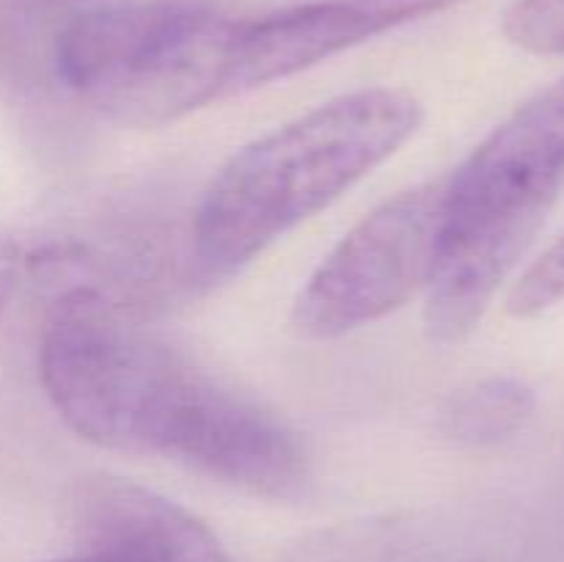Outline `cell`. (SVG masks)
I'll use <instances>...</instances> for the list:
<instances>
[{
  "label": "cell",
  "mask_w": 564,
  "mask_h": 562,
  "mask_svg": "<svg viewBox=\"0 0 564 562\" xmlns=\"http://www.w3.org/2000/svg\"><path fill=\"white\" fill-rule=\"evenodd\" d=\"M39 378L66 428L99 450L154 455L242 490L301 499L312 461L295 430L132 323L94 287L44 317Z\"/></svg>",
  "instance_id": "1"
},
{
  "label": "cell",
  "mask_w": 564,
  "mask_h": 562,
  "mask_svg": "<svg viewBox=\"0 0 564 562\" xmlns=\"http://www.w3.org/2000/svg\"><path fill=\"white\" fill-rule=\"evenodd\" d=\"M501 31L527 53L564 55V0H516Z\"/></svg>",
  "instance_id": "8"
},
{
  "label": "cell",
  "mask_w": 564,
  "mask_h": 562,
  "mask_svg": "<svg viewBox=\"0 0 564 562\" xmlns=\"http://www.w3.org/2000/svg\"><path fill=\"white\" fill-rule=\"evenodd\" d=\"M564 185V75L512 110L449 176L424 325L438 345L477 331Z\"/></svg>",
  "instance_id": "3"
},
{
  "label": "cell",
  "mask_w": 564,
  "mask_h": 562,
  "mask_svg": "<svg viewBox=\"0 0 564 562\" xmlns=\"http://www.w3.org/2000/svg\"><path fill=\"white\" fill-rule=\"evenodd\" d=\"M446 213V176L400 191L358 220L292 303L308 339H336L389 317L427 290Z\"/></svg>",
  "instance_id": "5"
},
{
  "label": "cell",
  "mask_w": 564,
  "mask_h": 562,
  "mask_svg": "<svg viewBox=\"0 0 564 562\" xmlns=\"http://www.w3.org/2000/svg\"><path fill=\"white\" fill-rule=\"evenodd\" d=\"M235 25L207 0L102 6L58 28L50 64L55 80L99 119L154 130L226 97Z\"/></svg>",
  "instance_id": "4"
},
{
  "label": "cell",
  "mask_w": 564,
  "mask_h": 562,
  "mask_svg": "<svg viewBox=\"0 0 564 562\" xmlns=\"http://www.w3.org/2000/svg\"><path fill=\"white\" fill-rule=\"evenodd\" d=\"M460 0H317L237 20L226 58V97L306 72L356 44L438 14Z\"/></svg>",
  "instance_id": "6"
},
{
  "label": "cell",
  "mask_w": 564,
  "mask_h": 562,
  "mask_svg": "<svg viewBox=\"0 0 564 562\" xmlns=\"http://www.w3.org/2000/svg\"><path fill=\"white\" fill-rule=\"evenodd\" d=\"M564 301V235L549 251L540 253L527 273L516 281L507 298V312L518 320H532Z\"/></svg>",
  "instance_id": "9"
},
{
  "label": "cell",
  "mask_w": 564,
  "mask_h": 562,
  "mask_svg": "<svg viewBox=\"0 0 564 562\" xmlns=\"http://www.w3.org/2000/svg\"><path fill=\"white\" fill-rule=\"evenodd\" d=\"M538 395L516 375H488L457 389L444 402L438 430L460 450H496L510 444L532 422Z\"/></svg>",
  "instance_id": "7"
},
{
  "label": "cell",
  "mask_w": 564,
  "mask_h": 562,
  "mask_svg": "<svg viewBox=\"0 0 564 562\" xmlns=\"http://www.w3.org/2000/svg\"><path fill=\"white\" fill-rule=\"evenodd\" d=\"M422 119V102L411 91L372 86L328 99L246 143L215 171L193 215V284L209 290L240 273L394 158Z\"/></svg>",
  "instance_id": "2"
}]
</instances>
